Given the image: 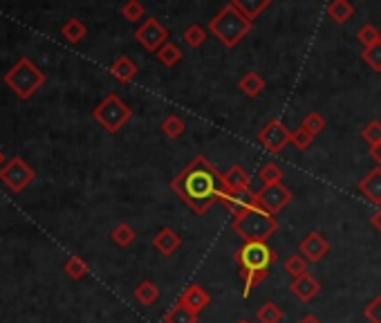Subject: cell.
Instances as JSON below:
<instances>
[{
	"label": "cell",
	"mask_w": 381,
	"mask_h": 323,
	"mask_svg": "<svg viewBox=\"0 0 381 323\" xmlns=\"http://www.w3.org/2000/svg\"><path fill=\"white\" fill-rule=\"evenodd\" d=\"M173 194L180 198L184 205L195 211L198 215H205L222 196V173L213 166L205 155H195L188 162L186 169H182L171 182Z\"/></svg>",
	"instance_id": "obj_1"
},
{
	"label": "cell",
	"mask_w": 381,
	"mask_h": 323,
	"mask_svg": "<svg viewBox=\"0 0 381 323\" xmlns=\"http://www.w3.org/2000/svg\"><path fill=\"white\" fill-rule=\"evenodd\" d=\"M361 137L370 144H379L381 141V122H377V119H373V122H368L366 128L361 130Z\"/></svg>",
	"instance_id": "obj_38"
},
{
	"label": "cell",
	"mask_w": 381,
	"mask_h": 323,
	"mask_svg": "<svg viewBox=\"0 0 381 323\" xmlns=\"http://www.w3.org/2000/svg\"><path fill=\"white\" fill-rule=\"evenodd\" d=\"M356 41H359L363 45V50H366V47H370V45L381 41V34H379V30L375 25L368 23V25H363L359 32H356Z\"/></svg>",
	"instance_id": "obj_33"
},
{
	"label": "cell",
	"mask_w": 381,
	"mask_h": 323,
	"mask_svg": "<svg viewBox=\"0 0 381 323\" xmlns=\"http://www.w3.org/2000/svg\"><path fill=\"white\" fill-rule=\"evenodd\" d=\"M299 251L307 262H318L330 251V243L323 238V234L309 232L299 243Z\"/></svg>",
	"instance_id": "obj_12"
},
{
	"label": "cell",
	"mask_w": 381,
	"mask_h": 323,
	"mask_svg": "<svg viewBox=\"0 0 381 323\" xmlns=\"http://www.w3.org/2000/svg\"><path fill=\"white\" fill-rule=\"evenodd\" d=\"M368 153H370V158L381 166V141H379V144H373L370 151H368Z\"/></svg>",
	"instance_id": "obj_40"
},
{
	"label": "cell",
	"mask_w": 381,
	"mask_h": 323,
	"mask_svg": "<svg viewBox=\"0 0 381 323\" xmlns=\"http://www.w3.org/2000/svg\"><path fill=\"white\" fill-rule=\"evenodd\" d=\"M180 245H182V238L177 236V232L175 229H171V227H164V229H160L157 234H155V238H153V247L160 251L162 256H173L177 249H180Z\"/></svg>",
	"instance_id": "obj_14"
},
{
	"label": "cell",
	"mask_w": 381,
	"mask_h": 323,
	"mask_svg": "<svg viewBox=\"0 0 381 323\" xmlns=\"http://www.w3.org/2000/svg\"><path fill=\"white\" fill-rule=\"evenodd\" d=\"M290 290H292V294L299 298L301 303H309V301H312V298L321 292V283L312 277V274L307 272V274H303V277L292 281Z\"/></svg>",
	"instance_id": "obj_13"
},
{
	"label": "cell",
	"mask_w": 381,
	"mask_h": 323,
	"mask_svg": "<svg viewBox=\"0 0 381 323\" xmlns=\"http://www.w3.org/2000/svg\"><path fill=\"white\" fill-rule=\"evenodd\" d=\"M301 126L307 130L309 135H314V137H316L318 133H323V130H325L328 122L323 119V115H318V113H309V115L303 119V122H301Z\"/></svg>",
	"instance_id": "obj_31"
},
{
	"label": "cell",
	"mask_w": 381,
	"mask_h": 323,
	"mask_svg": "<svg viewBox=\"0 0 381 323\" xmlns=\"http://www.w3.org/2000/svg\"><path fill=\"white\" fill-rule=\"evenodd\" d=\"M240 323H252V321H240Z\"/></svg>",
	"instance_id": "obj_44"
},
{
	"label": "cell",
	"mask_w": 381,
	"mask_h": 323,
	"mask_svg": "<svg viewBox=\"0 0 381 323\" xmlns=\"http://www.w3.org/2000/svg\"><path fill=\"white\" fill-rule=\"evenodd\" d=\"M92 117L103 130H108V133L115 135L130 122L133 110L126 106V101L122 97H117V94H108V97H103V101L97 103V108L92 110Z\"/></svg>",
	"instance_id": "obj_6"
},
{
	"label": "cell",
	"mask_w": 381,
	"mask_h": 323,
	"mask_svg": "<svg viewBox=\"0 0 381 323\" xmlns=\"http://www.w3.org/2000/svg\"><path fill=\"white\" fill-rule=\"evenodd\" d=\"M283 270H285L288 277L299 279V277H303V274H307V260L301 254H294V256H290L288 260L283 262Z\"/></svg>",
	"instance_id": "obj_29"
},
{
	"label": "cell",
	"mask_w": 381,
	"mask_h": 323,
	"mask_svg": "<svg viewBox=\"0 0 381 323\" xmlns=\"http://www.w3.org/2000/svg\"><path fill=\"white\" fill-rule=\"evenodd\" d=\"M110 238H112V243H115L117 247H130V245L135 243L137 234H135V229H133V227H130L128 222H119L115 229H112Z\"/></svg>",
	"instance_id": "obj_24"
},
{
	"label": "cell",
	"mask_w": 381,
	"mask_h": 323,
	"mask_svg": "<svg viewBox=\"0 0 381 323\" xmlns=\"http://www.w3.org/2000/svg\"><path fill=\"white\" fill-rule=\"evenodd\" d=\"M231 229L245 243H267L278 232V220L263 207H252L233 215Z\"/></svg>",
	"instance_id": "obj_3"
},
{
	"label": "cell",
	"mask_w": 381,
	"mask_h": 323,
	"mask_svg": "<svg viewBox=\"0 0 381 323\" xmlns=\"http://www.w3.org/2000/svg\"><path fill=\"white\" fill-rule=\"evenodd\" d=\"M157 61L166 68H173L182 61V52H180V47L173 45V43H166L162 45L160 50H157Z\"/></svg>",
	"instance_id": "obj_27"
},
{
	"label": "cell",
	"mask_w": 381,
	"mask_h": 323,
	"mask_svg": "<svg viewBox=\"0 0 381 323\" xmlns=\"http://www.w3.org/2000/svg\"><path fill=\"white\" fill-rule=\"evenodd\" d=\"M5 162H7V160H5V155H3V151H0V166H3Z\"/></svg>",
	"instance_id": "obj_43"
},
{
	"label": "cell",
	"mask_w": 381,
	"mask_h": 323,
	"mask_svg": "<svg viewBox=\"0 0 381 323\" xmlns=\"http://www.w3.org/2000/svg\"><path fill=\"white\" fill-rule=\"evenodd\" d=\"M209 39V34L207 30L202 27V25H188L186 32H184V41L188 47H200V45H205V41Z\"/></svg>",
	"instance_id": "obj_32"
},
{
	"label": "cell",
	"mask_w": 381,
	"mask_h": 323,
	"mask_svg": "<svg viewBox=\"0 0 381 323\" xmlns=\"http://www.w3.org/2000/svg\"><path fill=\"white\" fill-rule=\"evenodd\" d=\"M252 25L254 23L249 20L240 9H235L229 3L209 20V32H211V36H216L224 47H235L245 41V36L249 32H252Z\"/></svg>",
	"instance_id": "obj_4"
},
{
	"label": "cell",
	"mask_w": 381,
	"mask_h": 323,
	"mask_svg": "<svg viewBox=\"0 0 381 323\" xmlns=\"http://www.w3.org/2000/svg\"><path fill=\"white\" fill-rule=\"evenodd\" d=\"M256 317H258V323H280L285 315H283L280 305H276L273 301H267L258 308Z\"/></svg>",
	"instance_id": "obj_26"
},
{
	"label": "cell",
	"mask_w": 381,
	"mask_h": 323,
	"mask_svg": "<svg viewBox=\"0 0 381 323\" xmlns=\"http://www.w3.org/2000/svg\"><path fill=\"white\" fill-rule=\"evenodd\" d=\"M61 34L65 36V41L67 43H79L86 39V34H88V27L83 25V23L79 18H70L65 25L61 27Z\"/></svg>",
	"instance_id": "obj_25"
},
{
	"label": "cell",
	"mask_w": 381,
	"mask_h": 323,
	"mask_svg": "<svg viewBox=\"0 0 381 323\" xmlns=\"http://www.w3.org/2000/svg\"><path fill=\"white\" fill-rule=\"evenodd\" d=\"M233 258L245 281L243 296H249L254 287H258L267 279L271 265L278 260V254L267 243H243Z\"/></svg>",
	"instance_id": "obj_2"
},
{
	"label": "cell",
	"mask_w": 381,
	"mask_h": 323,
	"mask_svg": "<svg viewBox=\"0 0 381 323\" xmlns=\"http://www.w3.org/2000/svg\"><path fill=\"white\" fill-rule=\"evenodd\" d=\"M135 298H137V303H141V305H153L160 298V287L155 285L153 281H141L135 287Z\"/></svg>",
	"instance_id": "obj_23"
},
{
	"label": "cell",
	"mask_w": 381,
	"mask_h": 323,
	"mask_svg": "<svg viewBox=\"0 0 381 323\" xmlns=\"http://www.w3.org/2000/svg\"><path fill=\"white\" fill-rule=\"evenodd\" d=\"M3 81L18 94L20 99H30L45 83V75L37 63L30 61V58H18L14 68L3 77Z\"/></svg>",
	"instance_id": "obj_5"
},
{
	"label": "cell",
	"mask_w": 381,
	"mask_h": 323,
	"mask_svg": "<svg viewBox=\"0 0 381 323\" xmlns=\"http://www.w3.org/2000/svg\"><path fill=\"white\" fill-rule=\"evenodd\" d=\"M370 222H373V227H375V229H379V234H381V207H379V209L373 213Z\"/></svg>",
	"instance_id": "obj_41"
},
{
	"label": "cell",
	"mask_w": 381,
	"mask_h": 323,
	"mask_svg": "<svg viewBox=\"0 0 381 323\" xmlns=\"http://www.w3.org/2000/svg\"><path fill=\"white\" fill-rule=\"evenodd\" d=\"M184 130H186V126H184V122L177 115H169L162 122V133L169 139H177L180 135H184Z\"/></svg>",
	"instance_id": "obj_30"
},
{
	"label": "cell",
	"mask_w": 381,
	"mask_h": 323,
	"mask_svg": "<svg viewBox=\"0 0 381 323\" xmlns=\"http://www.w3.org/2000/svg\"><path fill=\"white\" fill-rule=\"evenodd\" d=\"M122 16L128 23H137L144 18V5H141L139 0H128V3L122 7Z\"/></svg>",
	"instance_id": "obj_36"
},
{
	"label": "cell",
	"mask_w": 381,
	"mask_h": 323,
	"mask_svg": "<svg viewBox=\"0 0 381 323\" xmlns=\"http://www.w3.org/2000/svg\"><path fill=\"white\" fill-rule=\"evenodd\" d=\"M231 5L235 9H240L243 14L254 23V18H258L271 5V0H231Z\"/></svg>",
	"instance_id": "obj_21"
},
{
	"label": "cell",
	"mask_w": 381,
	"mask_h": 323,
	"mask_svg": "<svg viewBox=\"0 0 381 323\" xmlns=\"http://www.w3.org/2000/svg\"><path fill=\"white\" fill-rule=\"evenodd\" d=\"M252 182V175H249L243 166H231L229 171L222 173V186L224 191H235V189H247Z\"/></svg>",
	"instance_id": "obj_18"
},
{
	"label": "cell",
	"mask_w": 381,
	"mask_h": 323,
	"mask_svg": "<svg viewBox=\"0 0 381 323\" xmlns=\"http://www.w3.org/2000/svg\"><path fill=\"white\" fill-rule=\"evenodd\" d=\"M137 63L133 61V58H128V56H119L115 58V63L110 65V75L119 81V83H130L135 77H137Z\"/></svg>",
	"instance_id": "obj_17"
},
{
	"label": "cell",
	"mask_w": 381,
	"mask_h": 323,
	"mask_svg": "<svg viewBox=\"0 0 381 323\" xmlns=\"http://www.w3.org/2000/svg\"><path fill=\"white\" fill-rule=\"evenodd\" d=\"M292 144H294V146L299 148V151H307V148L314 144V135H309L307 130L301 126V128H296L294 133H292Z\"/></svg>",
	"instance_id": "obj_37"
},
{
	"label": "cell",
	"mask_w": 381,
	"mask_h": 323,
	"mask_svg": "<svg viewBox=\"0 0 381 323\" xmlns=\"http://www.w3.org/2000/svg\"><path fill=\"white\" fill-rule=\"evenodd\" d=\"M164 323H198V312L186 308L182 301H177L169 312L164 315Z\"/></svg>",
	"instance_id": "obj_20"
},
{
	"label": "cell",
	"mask_w": 381,
	"mask_h": 323,
	"mask_svg": "<svg viewBox=\"0 0 381 323\" xmlns=\"http://www.w3.org/2000/svg\"><path fill=\"white\" fill-rule=\"evenodd\" d=\"M238 88H240L247 97H260L265 90V79L258 75V72H247V75L238 81Z\"/></svg>",
	"instance_id": "obj_19"
},
{
	"label": "cell",
	"mask_w": 381,
	"mask_h": 323,
	"mask_svg": "<svg viewBox=\"0 0 381 323\" xmlns=\"http://www.w3.org/2000/svg\"><path fill=\"white\" fill-rule=\"evenodd\" d=\"M363 315L370 323H381V294L375 296L373 301L363 308Z\"/></svg>",
	"instance_id": "obj_39"
},
{
	"label": "cell",
	"mask_w": 381,
	"mask_h": 323,
	"mask_svg": "<svg viewBox=\"0 0 381 323\" xmlns=\"http://www.w3.org/2000/svg\"><path fill=\"white\" fill-rule=\"evenodd\" d=\"M135 41L144 47V50L157 54L160 47L169 43V30H166L157 18H146L135 30Z\"/></svg>",
	"instance_id": "obj_10"
},
{
	"label": "cell",
	"mask_w": 381,
	"mask_h": 323,
	"mask_svg": "<svg viewBox=\"0 0 381 323\" xmlns=\"http://www.w3.org/2000/svg\"><path fill=\"white\" fill-rule=\"evenodd\" d=\"M328 16L337 23V25H343L354 16V7L348 3V0H332L328 5Z\"/></svg>",
	"instance_id": "obj_22"
},
{
	"label": "cell",
	"mask_w": 381,
	"mask_h": 323,
	"mask_svg": "<svg viewBox=\"0 0 381 323\" xmlns=\"http://www.w3.org/2000/svg\"><path fill=\"white\" fill-rule=\"evenodd\" d=\"M180 301L186 305V308H190L193 312H202L209 303H211V296L205 292V287H200V285H188L186 290H184V294L180 296Z\"/></svg>",
	"instance_id": "obj_16"
},
{
	"label": "cell",
	"mask_w": 381,
	"mask_h": 323,
	"mask_svg": "<svg viewBox=\"0 0 381 323\" xmlns=\"http://www.w3.org/2000/svg\"><path fill=\"white\" fill-rule=\"evenodd\" d=\"M256 200H258V207H263L271 215H276L292 202V191L283 182L263 184V189L256 191Z\"/></svg>",
	"instance_id": "obj_9"
},
{
	"label": "cell",
	"mask_w": 381,
	"mask_h": 323,
	"mask_svg": "<svg viewBox=\"0 0 381 323\" xmlns=\"http://www.w3.org/2000/svg\"><path fill=\"white\" fill-rule=\"evenodd\" d=\"M34 177H37L34 169L22 158H18V155L0 166V182H3L11 194H20V191H25L34 182Z\"/></svg>",
	"instance_id": "obj_7"
},
{
	"label": "cell",
	"mask_w": 381,
	"mask_h": 323,
	"mask_svg": "<svg viewBox=\"0 0 381 323\" xmlns=\"http://www.w3.org/2000/svg\"><path fill=\"white\" fill-rule=\"evenodd\" d=\"M359 191L366 196V200L375 207H381V166L373 169L368 173L361 182H359Z\"/></svg>",
	"instance_id": "obj_15"
},
{
	"label": "cell",
	"mask_w": 381,
	"mask_h": 323,
	"mask_svg": "<svg viewBox=\"0 0 381 323\" xmlns=\"http://www.w3.org/2000/svg\"><path fill=\"white\" fill-rule=\"evenodd\" d=\"M220 202L224 205L231 215H238L245 209H252V207H258V200H256V191L252 189H235V191H222L220 196Z\"/></svg>",
	"instance_id": "obj_11"
},
{
	"label": "cell",
	"mask_w": 381,
	"mask_h": 323,
	"mask_svg": "<svg viewBox=\"0 0 381 323\" xmlns=\"http://www.w3.org/2000/svg\"><path fill=\"white\" fill-rule=\"evenodd\" d=\"M63 270H65V274H67V277L72 279V281H81V279L88 274L90 265H88V262L83 260L81 256H70V258L65 260Z\"/></svg>",
	"instance_id": "obj_28"
},
{
	"label": "cell",
	"mask_w": 381,
	"mask_h": 323,
	"mask_svg": "<svg viewBox=\"0 0 381 323\" xmlns=\"http://www.w3.org/2000/svg\"><path fill=\"white\" fill-rule=\"evenodd\" d=\"M258 144L265 151H269L271 155H276L285 146H290V144H292V130L285 126L280 119H271V122H267L263 128H260Z\"/></svg>",
	"instance_id": "obj_8"
},
{
	"label": "cell",
	"mask_w": 381,
	"mask_h": 323,
	"mask_svg": "<svg viewBox=\"0 0 381 323\" xmlns=\"http://www.w3.org/2000/svg\"><path fill=\"white\" fill-rule=\"evenodd\" d=\"M258 177L263 179V184H273V182H283V171L278 164L267 162L263 169L258 171Z\"/></svg>",
	"instance_id": "obj_34"
},
{
	"label": "cell",
	"mask_w": 381,
	"mask_h": 323,
	"mask_svg": "<svg viewBox=\"0 0 381 323\" xmlns=\"http://www.w3.org/2000/svg\"><path fill=\"white\" fill-rule=\"evenodd\" d=\"M299 323H321V319L316 315H305Z\"/></svg>",
	"instance_id": "obj_42"
},
{
	"label": "cell",
	"mask_w": 381,
	"mask_h": 323,
	"mask_svg": "<svg viewBox=\"0 0 381 323\" xmlns=\"http://www.w3.org/2000/svg\"><path fill=\"white\" fill-rule=\"evenodd\" d=\"M361 58L368 63V68L375 70V72H381V41L370 45V47H366Z\"/></svg>",
	"instance_id": "obj_35"
}]
</instances>
